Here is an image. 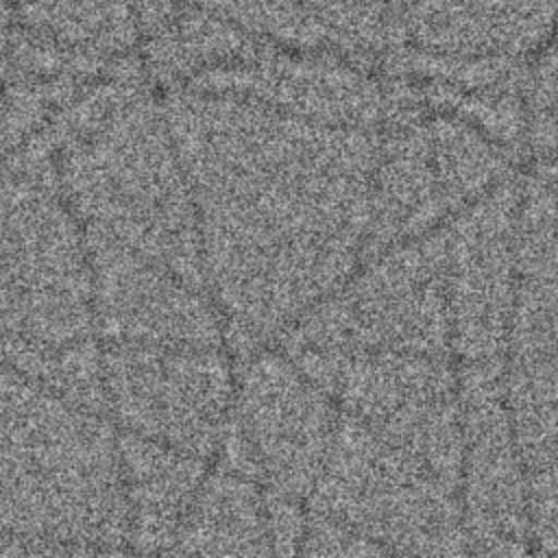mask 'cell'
<instances>
[{"label":"cell","mask_w":558,"mask_h":558,"mask_svg":"<svg viewBox=\"0 0 558 558\" xmlns=\"http://www.w3.org/2000/svg\"><path fill=\"white\" fill-rule=\"evenodd\" d=\"M410 46L440 59H510L554 41L558 0H399Z\"/></svg>","instance_id":"obj_1"},{"label":"cell","mask_w":558,"mask_h":558,"mask_svg":"<svg viewBox=\"0 0 558 558\" xmlns=\"http://www.w3.org/2000/svg\"><path fill=\"white\" fill-rule=\"evenodd\" d=\"M4 50H7V35H4V31L0 28V59H2Z\"/></svg>","instance_id":"obj_5"},{"label":"cell","mask_w":558,"mask_h":558,"mask_svg":"<svg viewBox=\"0 0 558 558\" xmlns=\"http://www.w3.org/2000/svg\"><path fill=\"white\" fill-rule=\"evenodd\" d=\"M187 2H196V0H142L140 13H142V17H150V15H153V11H155V7H157V9H159L157 20L166 24V22H168V13H170V9H172V7H177V4H187Z\"/></svg>","instance_id":"obj_4"},{"label":"cell","mask_w":558,"mask_h":558,"mask_svg":"<svg viewBox=\"0 0 558 558\" xmlns=\"http://www.w3.org/2000/svg\"><path fill=\"white\" fill-rule=\"evenodd\" d=\"M554 41H558V33H556V39Z\"/></svg>","instance_id":"obj_6"},{"label":"cell","mask_w":558,"mask_h":558,"mask_svg":"<svg viewBox=\"0 0 558 558\" xmlns=\"http://www.w3.org/2000/svg\"><path fill=\"white\" fill-rule=\"evenodd\" d=\"M323 48L373 50L399 26V0H296Z\"/></svg>","instance_id":"obj_3"},{"label":"cell","mask_w":558,"mask_h":558,"mask_svg":"<svg viewBox=\"0 0 558 558\" xmlns=\"http://www.w3.org/2000/svg\"><path fill=\"white\" fill-rule=\"evenodd\" d=\"M24 17L39 37L72 50H118L135 31L131 0H31Z\"/></svg>","instance_id":"obj_2"}]
</instances>
